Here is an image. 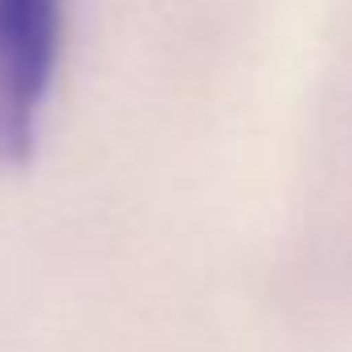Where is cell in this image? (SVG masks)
I'll return each instance as SVG.
<instances>
[{
  "mask_svg": "<svg viewBox=\"0 0 352 352\" xmlns=\"http://www.w3.org/2000/svg\"><path fill=\"white\" fill-rule=\"evenodd\" d=\"M62 54V0H0V168L33 156Z\"/></svg>",
  "mask_w": 352,
  "mask_h": 352,
  "instance_id": "obj_1",
  "label": "cell"
}]
</instances>
